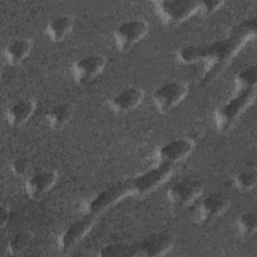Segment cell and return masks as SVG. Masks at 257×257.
Listing matches in <instances>:
<instances>
[{
	"label": "cell",
	"mask_w": 257,
	"mask_h": 257,
	"mask_svg": "<svg viewBox=\"0 0 257 257\" xmlns=\"http://www.w3.org/2000/svg\"><path fill=\"white\" fill-rule=\"evenodd\" d=\"M257 183V176L253 171H241L233 178V185L242 192L252 190Z\"/></svg>",
	"instance_id": "obj_25"
},
{
	"label": "cell",
	"mask_w": 257,
	"mask_h": 257,
	"mask_svg": "<svg viewBox=\"0 0 257 257\" xmlns=\"http://www.w3.org/2000/svg\"><path fill=\"white\" fill-rule=\"evenodd\" d=\"M96 216L84 214L83 217L72 222L57 237V248L61 252H67L82 240L93 228Z\"/></svg>",
	"instance_id": "obj_11"
},
{
	"label": "cell",
	"mask_w": 257,
	"mask_h": 257,
	"mask_svg": "<svg viewBox=\"0 0 257 257\" xmlns=\"http://www.w3.org/2000/svg\"><path fill=\"white\" fill-rule=\"evenodd\" d=\"M175 165L158 163L131 180L133 196H144L166 183L174 174Z\"/></svg>",
	"instance_id": "obj_6"
},
{
	"label": "cell",
	"mask_w": 257,
	"mask_h": 257,
	"mask_svg": "<svg viewBox=\"0 0 257 257\" xmlns=\"http://www.w3.org/2000/svg\"><path fill=\"white\" fill-rule=\"evenodd\" d=\"M256 98V88L234 92L233 96L218 107L214 114L216 130L220 134L228 133L241 114L250 107Z\"/></svg>",
	"instance_id": "obj_2"
},
{
	"label": "cell",
	"mask_w": 257,
	"mask_h": 257,
	"mask_svg": "<svg viewBox=\"0 0 257 257\" xmlns=\"http://www.w3.org/2000/svg\"><path fill=\"white\" fill-rule=\"evenodd\" d=\"M73 114V104L69 102H62L49 108L44 114V119L52 130H61L69 123Z\"/></svg>",
	"instance_id": "obj_19"
},
{
	"label": "cell",
	"mask_w": 257,
	"mask_h": 257,
	"mask_svg": "<svg viewBox=\"0 0 257 257\" xmlns=\"http://www.w3.org/2000/svg\"><path fill=\"white\" fill-rule=\"evenodd\" d=\"M256 37V23L249 20L234 28L222 40L215 41L205 46L204 82H211L231 62V60Z\"/></svg>",
	"instance_id": "obj_1"
},
{
	"label": "cell",
	"mask_w": 257,
	"mask_h": 257,
	"mask_svg": "<svg viewBox=\"0 0 257 257\" xmlns=\"http://www.w3.org/2000/svg\"><path fill=\"white\" fill-rule=\"evenodd\" d=\"M130 196H133L131 180L113 184L100 191L89 201L83 204L84 214L97 216L101 212Z\"/></svg>",
	"instance_id": "obj_4"
},
{
	"label": "cell",
	"mask_w": 257,
	"mask_h": 257,
	"mask_svg": "<svg viewBox=\"0 0 257 257\" xmlns=\"http://www.w3.org/2000/svg\"><path fill=\"white\" fill-rule=\"evenodd\" d=\"M9 218H10V209L6 206H2L0 211V223L2 228L7 225Z\"/></svg>",
	"instance_id": "obj_28"
},
{
	"label": "cell",
	"mask_w": 257,
	"mask_h": 257,
	"mask_svg": "<svg viewBox=\"0 0 257 257\" xmlns=\"http://www.w3.org/2000/svg\"><path fill=\"white\" fill-rule=\"evenodd\" d=\"M204 192L203 184L195 179H183L167 190L168 200L178 206H192L202 196Z\"/></svg>",
	"instance_id": "obj_10"
},
{
	"label": "cell",
	"mask_w": 257,
	"mask_h": 257,
	"mask_svg": "<svg viewBox=\"0 0 257 257\" xmlns=\"http://www.w3.org/2000/svg\"><path fill=\"white\" fill-rule=\"evenodd\" d=\"M195 143L189 138H178L171 140L156 151V159L158 163L175 165L187 159L194 151Z\"/></svg>",
	"instance_id": "obj_13"
},
{
	"label": "cell",
	"mask_w": 257,
	"mask_h": 257,
	"mask_svg": "<svg viewBox=\"0 0 257 257\" xmlns=\"http://www.w3.org/2000/svg\"><path fill=\"white\" fill-rule=\"evenodd\" d=\"M33 48V41L30 38L22 37L9 42L3 50L6 62L11 66H16L28 58Z\"/></svg>",
	"instance_id": "obj_17"
},
{
	"label": "cell",
	"mask_w": 257,
	"mask_h": 257,
	"mask_svg": "<svg viewBox=\"0 0 257 257\" xmlns=\"http://www.w3.org/2000/svg\"><path fill=\"white\" fill-rule=\"evenodd\" d=\"M10 171L18 178H23L29 174L30 162L25 157H17L10 163Z\"/></svg>",
	"instance_id": "obj_26"
},
{
	"label": "cell",
	"mask_w": 257,
	"mask_h": 257,
	"mask_svg": "<svg viewBox=\"0 0 257 257\" xmlns=\"http://www.w3.org/2000/svg\"><path fill=\"white\" fill-rule=\"evenodd\" d=\"M257 72L256 65L252 64L239 70L233 79L234 92H240L252 88H256Z\"/></svg>",
	"instance_id": "obj_21"
},
{
	"label": "cell",
	"mask_w": 257,
	"mask_h": 257,
	"mask_svg": "<svg viewBox=\"0 0 257 257\" xmlns=\"http://www.w3.org/2000/svg\"><path fill=\"white\" fill-rule=\"evenodd\" d=\"M145 95L146 92L142 87L130 86L109 97L107 105L110 110L116 113H126L140 106Z\"/></svg>",
	"instance_id": "obj_15"
},
{
	"label": "cell",
	"mask_w": 257,
	"mask_h": 257,
	"mask_svg": "<svg viewBox=\"0 0 257 257\" xmlns=\"http://www.w3.org/2000/svg\"><path fill=\"white\" fill-rule=\"evenodd\" d=\"M176 59L179 63L184 65H191L199 62H204L205 46H200V45L184 46L177 51Z\"/></svg>",
	"instance_id": "obj_22"
},
{
	"label": "cell",
	"mask_w": 257,
	"mask_h": 257,
	"mask_svg": "<svg viewBox=\"0 0 257 257\" xmlns=\"http://www.w3.org/2000/svg\"><path fill=\"white\" fill-rule=\"evenodd\" d=\"M224 1L221 0H205L199 1V13L203 15H210L218 11L223 5Z\"/></svg>",
	"instance_id": "obj_27"
},
{
	"label": "cell",
	"mask_w": 257,
	"mask_h": 257,
	"mask_svg": "<svg viewBox=\"0 0 257 257\" xmlns=\"http://www.w3.org/2000/svg\"><path fill=\"white\" fill-rule=\"evenodd\" d=\"M74 26V17L71 14H62L52 18L45 26L46 36L53 42L63 41Z\"/></svg>",
	"instance_id": "obj_18"
},
{
	"label": "cell",
	"mask_w": 257,
	"mask_h": 257,
	"mask_svg": "<svg viewBox=\"0 0 257 257\" xmlns=\"http://www.w3.org/2000/svg\"><path fill=\"white\" fill-rule=\"evenodd\" d=\"M37 102L34 98H21L11 103L6 110L7 122L14 127L26 123L34 114Z\"/></svg>",
	"instance_id": "obj_16"
},
{
	"label": "cell",
	"mask_w": 257,
	"mask_h": 257,
	"mask_svg": "<svg viewBox=\"0 0 257 257\" xmlns=\"http://www.w3.org/2000/svg\"><path fill=\"white\" fill-rule=\"evenodd\" d=\"M194 204L190 217L197 222H206L225 213L230 206V199L222 193H211Z\"/></svg>",
	"instance_id": "obj_8"
},
{
	"label": "cell",
	"mask_w": 257,
	"mask_h": 257,
	"mask_svg": "<svg viewBox=\"0 0 257 257\" xmlns=\"http://www.w3.org/2000/svg\"><path fill=\"white\" fill-rule=\"evenodd\" d=\"M32 240V234L28 231H20L14 234L7 243V253L10 255H18L24 252L27 248H29Z\"/></svg>",
	"instance_id": "obj_23"
},
{
	"label": "cell",
	"mask_w": 257,
	"mask_h": 257,
	"mask_svg": "<svg viewBox=\"0 0 257 257\" xmlns=\"http://www.w3.org/2000/svg\"><path fill=\"white\" fill-rule=\"evenodd\" d=\"M106 58L101 54L85 55L74 61L70 68L71 76L78 85L93 81L105 68Z\"/></svg>",
	"instance_id": "obj_9"
},
{
	"label": "cell",
	"mask_w": 257,
	"mask_h": 257,
	"mask_svg": "<svg viewBox=\"0 0 257 257\" xmlns=\"http://www.w3.org/2000/svg\"><path fill=\"white\" fill-rule=\"evenodd\" d=\"M100 257H136L139 255L138 243L112 242L99 249Z\"/></svg>",
	"instance_id": "obj_20"
},
{
	"label": "cell",
	"mask_w": 257,
	"mask_h": 257,
	"mask_svg": "<svg viewBox=\"0 0 257 257\" xmlns=\"http://www.w3.org/2000/svg\"><path fill=\"white\" fill-rule=\"evenodd\" d=\"M189 90V84L185 80H171L156 87L152 100L160 112L166 113L178 106L187 97Z\"/></svg>",
	"instance_id": "obj_5"
},
{
	"label": "cell",
	"mask_w": 257,
	"mask_h": 257,
	"mask_svg": "<svg viewBox=\"0 0 257 257\" xmlns=\"http://www.w3.org/2000/svg\"><path fill=\"white\" fill-rule=\"evenodd\" d=\"M238 232L244 237H251L257 230V215L255 212L247 211L240 214L236 220Z\"/></svg>",
	"instance_id": "obj_24"
},
{
	"label": "cell",
	"mask_w": 257,
	"mask_h": 257,
	"mask_svg": "<svg viewBox=\"0 0 257 257\" xmlns=\"http://www.w3.org/2000/svg\"><path fill=\"white\" fill-rule=\"evenodd\" d=\"M175 246V238L168 232H155L138 242L139 255L145 257L164 256Z\"/></svg>",
	"instance_id": "obj_14"
},
{
	"label": "cell",
	"mask_w": 257,
	"mask_h": 257,
	"mask_svg": "<svg viewBox=\"0 0 257 257\" xmlns=\"http://www.w3.org/2000/svg\"><path fill=\"white\" fill-rule=\"evenodd\" d=\"M150 31L147 20L137 18L126 20L115 27L112 33L113 41L117 49L127 50L143 40Z\"/></svg>",
	"instance_id": "obj_7"
},
{
	"label": "cell",
	"mask_w": 257,
	"mask_h": 257,
	"mask_svg": "<svg viewBox=\"0 0 257 257\" xmlns=\"http://www.w3.org/2000/svg\"><path fill=\"white\" fill-rule=\"evenodd\" d=\"M158 18L168 25L181 24L199 14V1L159 0L152 2Z\"/></svg>",
	"instance_id": "obj_3"
},
{
	"label": "cell",
	"mask_w": 257,
	"mask_h": 257,
	"mask_svg": "<svg viewBox=\"0 0 257 257\" xmlns=\"http://www.w3.org/2000/svg\"><path fill=\"white\" fill-rule=\"evenodd\" d=\"M58 181V172L53 168H43L30 173L25 181V192L30 199L38 200L51 191Z\"/></svg>",
	"instance_id": "obj_12"
}]
</instances>
